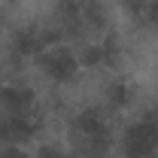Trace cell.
Wrapping results in <instances>:
<instances>
[{
	"label": "cell",
	"instance_id": "cell-1",
	"mask_svg": "<svg viewBox=\"0 0 158 158\" xmlns=\"http://www.w3.org/2000/svg\"><path fill=\"white\" fill-rule=\"evenodd\" d=\"M40 67L55 82H67V79L76 76V70H79V55L70 52V49H64V46H49L40 55Z\"/></svg>",
	"mask_w": 158,
	"mask_h": 158
}]
</instances>
